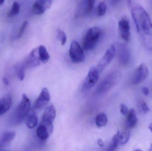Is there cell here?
Instances as JSON below:
<instances>
[{
  "mask_svg": "<svg viewBox=\"0 0 152 151\" xmlns=\"http://www.w3.org/2000/svg\"><path fill=\"white\" fill-rule=\"evenodd\" d=\"M131 15L143 44L152 51V22L146 11L139 5L131 8Z\"/></svg>",
  "mask_w": 152,
  "mask_h": 151,
  "instance_id": "1",
  "label": "cell"
},
{
  "mask_svg": "<svg viewBox=\"0 0 152 151\" xmlns=\"http://www.w3.org/2000/svg\"><path fill=\"white\" fill-rule=\"evenodd\" d=\"M121 74L119 71H114L107 74L100 82L96 91L99 94H104L117 85L121 79Z\"/></svg>",
  "mask_w": 152,
  "mask_h": 151,
  "instance_id": "2",
  "label": "cell"
},
{
  "mask_svg": "<svg viewBox=\"0 0 152 151\" xmlns=\"http://www.w3.org/2000/svg\"><path fill=\"white\" fill-rule=\"evenodd\" d=\"M30 100L26 94H23L21 102L18 106L15 113L16 124L21 123L27 118L30 111Z\"/></svg>",
  "mask_w": 152,
  "mask_h": 151,
  "instance_id": "3",
  "label": "cell"
},
{
  "mask_svg": "<svg viewBox=\"0 0 152 151\" xmlns=\"http://www.w3.org/2000/svg\"><path fill=\"white\" fill-rule=\"evenodd\" d=\"M101 35V30L97 27H93L88 29L83 41V48L85 50L93 49L98 41Z\"/></svg>",
  "mask_w": 152,
  "mask_h": 151,
  "instance_id": "4",
  "label": "cell"
},
{
  "mask_svg": "<svg viewBox=\"0 0 152 151\" xmlns=\"http://www.w3.org/2000/svg\"><path fill=\"white\" fill-rule=\"evenodd\" d=\"M99 73L96 67L93 66L90 68L82 84V91H88L95 85L99 79Z\"/></svg>",
  "mask_w": 152,
  "mask_h": 151,
  "instance_id": "5",
  "label": "cell"
},
{
  "mask_svg": "<svg viewBox=\"0 0 152 151\" xmlns=\"http://www.w3.org/2000/svg\"><path fill=\"white\" fill-rule=\"evenodd\" d=\"M56 116V109L52 104H51L46 107L42 117L41 124L46 126L51 134L53 130V123L55 120Z\"/></svg>",
  "mask_w": 152,
  "mask_h": 151,
  "instance_id": "6",
  "label": "cell"
},
{
  "mask_svg": "<svg viewBox=\"0 0 152 151\" xmlns=\"http://www.w3.org/2000/svg\"><path fill=\"white\" fill-rule=\"evenodd\" d=\"M116 49L114 45H111L107 49L97 64L96 68L101 73L108 66L116 56Z\"/></svg>",
  "mask_w": 152,
  "mask_h": 151,
  "instance_id": "7",
  "label": "cell"
},
{
  "mask_svg": "<svg viewBox=\"0 0 152 151\" xmlns=\"http://www.w3.org/2000/svg\"><path fill=\"white\" fill-rule=\"evenodd\" d=\"M69 52L70 58L75 63H81L85 60V56L83 50L77 41H72Z\"/></svg>",
  "mask_w": 152,
  "mask_h": 151,
  "instance_id": "8",
  "label": "cell"
},
{
  "mask_svg": "<svg viewBox=\"0 0 152 151\" xmlns=\"http://www.w3.org/2000/svg\"><path fill=\"white\" fill-rule=\"evenodd\" d=\"M149 72L147 66L142 64L136 69L132 77L131 83L133 85H137L144 81L149 75Z\"/></svg>",
  "mask_w": 152,
  "mask_h": 151,
  "instance_id": "9",
  "label": "cell"
},
{
  "mask_svg": "<svg viewBox=\"0 0 152 151\" xmlns=\"http://www.w3.org/2000/svg\"><path fill=\"white\" fill-rule=\"evenodd\" d=\"M41 63L38 54V48H37L31 51L25 59L23 64L26 68H31L38 66Z\"/></svg>",
  "mask_w": 152,
  "mask_h": 151,
  "instance_id": "10",
  "label": "cell"
},
{
  "mask_svg": "<svg viewBox=\"0 0 152 151\" xmlns=\"http://www.w3.org/2000/svg\"><path fill=\"white\" fill-rule=\"evenodd\" d=\"M119 32L121 37L125 41H129L130 39V27L129 20L126 17H123L118 23Z\"/></svg>",
  "mask_w": 152,
  "mask_h": 151,
  "instance_id": "11",
  "label": "cell"
},
{
  "mask_svg": "<svg viewBox=\"0 0 152 151\" xmlns=\"http://www.w3.org/2000/svg\"><path fill=\"white\" fill-rule=\"evenodd\" d=\"M118 55L119 62L122 66H127L131 60L130 51L127 47L123 44H119L118 47Z\"/></svg>",
  "mask_w": 152,
  "mask_h": 151,
  "instance_id": "12",
  "label": "cell"
},
{
  "mask_svg": "<svg viewBox=\"0 0 152 151\" xmlns=\"http://www.w3.org/2000/svg\"><path fill=\"white\" fill-rule=\"evenodd\" d=\"M50 100V96L48 89L44 88L34 104L35 109L37 110L42 109L49 103Z\"/></svg>",
  "mask_w": 152,
  "mask_h": 151,
  "instance_id": "13",
  "label": "cell"
},
{
  "mask_svg": "<svg viewBox=\"0 0 152 151\" xmlns=\"http://www.w3.org/2000/svg\"><path fill=\"white\" fill-rule=\"evenodd\" d=\"M52 0H36L33 4V10L36 14L42 15L50 9Z\"/></svg>",
  "mask_w": 152,
  "mask_h": 151,
  "instance_id": "14",
  "label": "cell"
},
{
  "mask_svg": "<svg viewBox=\"0 0 152 151\" xmlns=\"http://www.w3.org/2000/svg\"><path fill=\"white\" fill-rule=\"evenodd\" d=\"M12 103V98L10 94H6L0 98V115L4 114L9 111Z\"/></svg>",
  "mask_w": 152,
  "mask_h": 151,
  "instance_id": "15",
  "label": "cell"
},
{
  "mask_svg": "<svg viewBox=\"0 0 152 151\" xmlns=\"http://www.w3.org/2000/svg\"><path fill=\"white\" fill-rule=\"evenodd\" d=\"M126 116V127L128 129L134 128L136 126L137 122V118L135 111L134 109H131L129 110V113Z\"/></svg>",
  "mask_w": 152,
  "mask_h": 151,
  "instance_id": "16",
  "label": "cell"
},
{
  "mask_svg": "<svg viewBox=\"0 0 152 151\" xmlns=\"http://www.w3.org/2000/svg\"><path fill=\"white\" fill-rule=\"evenodd\" d=\"M36 134L37 137L42 141L47 140L51 134L48 128L42 124H40V126L37 128Z\"/></svg>",
  "mask_w": 152,
  "mask_h": 151,
  "instance_id": "17",
  "label": "cell"
},
{
  "mask_svg": "<svg viewBox=\"0 0 152 151\" xmlns=\"http://www.w3.org/2000/svg\"><path fill=\"white\" fill-rule=\"evenodd\" d=\"M116 135L119 144L121 145L127 144L130 138V132L128 130H119Z\"/></svg>",
  "mask_w": 152,
  "mask_h": 151,
  "instance_id": "18",
  "label": "cell"
},
{
  "mask_svg": "<svg viewBox=\"0 0 152 151\" xmlns=\"http://www.w3.org/2000/svg\"><path fill=\"white\" fill-rule=\"evenodd\" d=\"M26 125L29 129L35 127L38 122V117L35 113L32 112L28 114L26 119Z\"/></svg>",
  "mask_w": 152,
  "mask_h": 151,
  "instance_id": "19",
  "label": "cell"
},
{
  "mask_svg": "<svg viewBox=\"0 0 152 151\" xmlns=\"http://www.w3.org/2000/svg\"><path fill=\"white\" fill-rule=\"evenodd\" d=\"M16 135V132L14 131H7L4 132L3 134L1 140L0 148L1 146H4L12 142L15 138Z\"/></svg>",
  "mask_w": 152,
  "mask_h": 151,
  "instance_id": "20",
  "label": "cell"
},
{
  "mask_svg": "<svg viewBox=\"0 0 152 151\" xmlns=\"http://www.w3.org/2000/svg\"><path fill=\"white\" fill-rule=\"evenodd\" d=\"M38 54L41 62L43 64H46L49 61L50 56L47 51L45 46L40 45L38 47Z\"/></svg>",
  "mask_w": 152,
  "mask_h": 151,
  "instance_id": "21",
  "label": "cell"
},
{
  "mask_svg": "<svg viewBox=\"0 0 152 151\" xmlns=\"http://www.w3.org/2000/svg\"><path fill=\"white\" fill-rule=\"evenodd\" d=\"M108 122L107 116L104 113H98L96 118V125L98 127L101 128L106 126Z\"/></svg>",
  "mask_w": 152,
  "mask_h": 151,
  "instance_id": "22",
  "label": "cell"
},
{
  "mask_svg": "<svg viewBox=\"0 0 152 151\" xmlns=\"http://www.w3.org/2000/svg\"><path fill=\"white\" fill-rule=\"evenodd\" d=\"M20 5L17 2H14L12 5V9L11 10L8 12L7 16L9 17H13L18 15L20 12Z\"/></svg>",
  "mask_w": 152,
  "mask_h": 151,
  "instance_id": "23",
  "label": "cell"
},
{
  "mask_svg": "<svg viewBox=\"0 0 152 151\" xmlns=\"http://www.w3.org/2000/svg\"><path fill=\"white\" fill-rule=\"evenodd\" d=\"M119 145L118 141L117 138V135H114L112 139L111 142L110 143V145L108 147L107 151H113L115 150Z\"/></svg>",
  "mask_w": 152,
  "mask_h": 151,
  "instance_id": "24",
  "label": "cell"
},
{
  "mask_svg": "<svg viewBox=\"0 0 152 151\" xmlns=\"http://www.w3.org/2000/svg\"><path fill=\"white\" fill-rule=\"evenodd\" d=\"M57 35L58 38L60 41L61 44L62 46L65 45L67 41V36L66 33L58 28L57 30Z\"/></svg>",
  "mask_w": 152,
  "mask_h": 151,
  "instance_id": "25",
  "label": "cell"
},
{
  "mask_svg": "<svg viewBox=\"0 0 152 151\" xmlns=\"http://www.w3.org/2000/svg\"><path fill=\"white\" fill-rule=\"evenodd\" d=\"M107 10V6L105 1H102L99 4L97 8V13L99 16H103Z\"/></svg>",
  "mask_w": 152,
  "mask_h": 151,
  "instance_id": "26",
  "label": "cell"
},
{
  "mask_svg": "<svg viewBox=\"0 0 152 151\" xmlns=\"http://www.w3.org/2000/svg\"><path fill=\"white\" fill-rule=\"evenodd\" d=\"M26 68V67L23 64L17 67V74H18V77L20 81H23L25 78Z\"/></svg>",
  "mask_w": 152,
  "mask_h": 151,
  "instance_id": "27",
  "label": "cell"
},
{
  "mask_svg": "<svg viewBox=\"0 0 152 151\" xmlns=\"http://www.w3.org/2000/svg\"><path fill=\"white\" fill-rule=\"evenodd\" d=\"M138 106L140 111L142 113L145 114L150 111V108L147 103L144 101H142L139 102Z\"/></svg>",
  "mask_w": 152,
  "mask_h": 151,
  "instance_id": "28",
  "label": "cell"
},
{
  "mask_svg": "<svg viewBox=\"0 0 152 151\" xmlns=\"http://www.w3.org/2000/svg\"><path fill=\"white\" fill-rule=\"evenodd\" d=\"M28 24V22L27 21H25L23 22L21 27H20V29L18 36H17L18 39H20L22 37V35L26 30V27L27 26Z\"/></svg>",
  "mask_w": 152,
  "mask_h": 151,
  "instance_id": "29",
  "label": "cell"
},
{
  "mask_svg": "<svg viewBox=\"0 0 152 151\" xmlns=\"http://www.w3.org/2000/svg\"><path fill=\"white\" fill-rule=\"evenodd\" d=\"M120 112L121 114L125 116H126L129 113V110L127 105L125 104H121V105Z\"/></svg>",
  "mask_w": 152,
  "mask_h": 151,
  "instance_id": "30",
  "label": "cell"
},
{
  "mask_svg": "<svg viewBox=\"0 0 152 151\" xmlns=\"http://www.w3.org/2000/svg\"><path fill=\"white\" fill-rule=\"evenodd\" d=\"M95 1L96 0H88V6L87 9L88 12H90L91 10L93 9Z\"/></svg>",
  "mask_w": 152,
  "mask_h": 151,
  "instance_id": "31",
  "label": "cell"
},
{
  "mask_svg": "<svg viewBox=\"0 0 152 151\" xmlns=\"http://www.w3.org/2000/svg\"><path fill=\"white\" fill-rule=\"evenodd\" d=\"M142 93H143L144 95L145 96L148 95L149 94V90L148 88L146 87H143L142 88Z\"/></svg>",
  "mask_w": 152,
  "mask_h": 151,
  "instance_id": "32",
  "label": "cell"
},
{
  "mask_svg": "<svg viewBox=\"0 0 152 151\" xmlns=\"http://www.w3.org/2000/svg\"><path fill=\"white\" fill-rule=\"evenodd\" d=\"M97 143L100 147H102L104 145V143L102 139H99L97 141Z\"/></svg>",
  "mask_w": 152,
  "mask_h": 151,
  "instance_id": "33",
  "label": "cell"
},
{
  "mask_svg": "<svg viewBox=\"0 0 152 151\" xmlns=\"http://www.w3.org/2000/svg\"><path fill=\"white\" fill-rule=\"evenodd\" d=\"M2 81L3 82L4 85H6V86L9 85V82L7 78H5V77H3V78H2Z\"/></svg>",
  "mask_w": 152,
  "mask_h": 151,
  "instance_id": "34",
  "label": "cell"
},
{
  "mask_svg": "<svg viewBox=\"0 0 152 151\" xmlns=\"http://www.w3.org/2000/svg\"><path fill=\"white\" fill-rule=\"evenodd\" d=\"M121 0H112V4H116L119 2Z\"/></svg>",
  "mask_w": 152,
  "mask_h": 151,
  "instance_id": "35",
  "label": "cell"
},
{
  "mask_svg": "<svg viewBox=\"0 0 152 151\" xmlns=\"http://www.w3.org/2000/svg\"><path fill=\"white\" fill-rule=\"evenodd\" d=\"M148 128L151 130V132L152 133V122L149 125V126H148Z\"/></svg>",
  "mask_w": 152,
  "mask_h": 151,
  "instance_id": "36",
  "label": "cell"
},
{
  "mask_svg": "<svg viewBox=\"0 0 152 151\" xmlns=\"http://www.w3.org/2000/svg\"><path fill=\"white\" fill-rule=\"evenodd\" d=\"M4 1H5V0H0V6L3 4L4 3Z\"/></svg>",
  "mask_w": 152,
  "mask_h": 151,
  "instance_id": "37",
  "label": "cell"
},
{
  "mask_svg": "<svg viewBox=\"0 0 152 151\" xmlns=\"http://www.w3.org/2000/svg\"><path fill=\"white\" fill-rule=\"evenodd\" d=\"M149 151H152V143L151 144V146H150V149L149 150Z\"/></svg>",
  "mask_w": 152,
  "mask_h": 151,
  "instance_id": "38",
  "label": "cell"
},
{
  "mask_svg": "<svg viewBox=\"0 0 152 151\" xmlns=\"http://www.w3.org/2000/svg\"></svg>",
  "mask_w": 152,
  "mask_h": 151,
  "instance_id": "39",
  "label": "cell"
}]
</instances>
